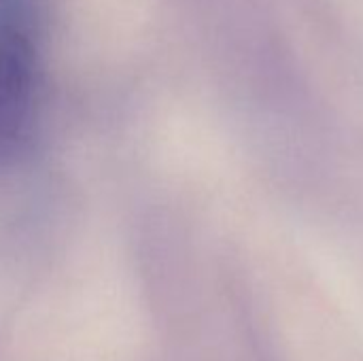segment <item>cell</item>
Returning a JSON list of instances; mask_svg holds the SVG:
<instances>
[{
  "mask_svg": "<svg viewBox=\"0 0 363 361\" xmlns=\"http://www.w3.org/2000/svg\"><path fill=\"white\" fill-rule=\"evenodd\" d=\"M0 26L30 32V0H0Z\"/></svg>",
  "mask_w": 363,
  "mask_h": 361,
  "instance_id": "obj_2",
  "label": "cell"
},
{
  "mask_svg": "<svg viewBox=\"0 0 363 361\" xmlns=\"http://www.w3.org/2000/svg\"><path fill=\"white\" fill-rule=\"evenodd\" d=\"M36 94V51L28 30L0 26V160L28 140Z\"/></svg>",
  "mask_w": 363,
  "mask_h": 361,
  "instance_id": "obj_1",
  "label": "cell"
}]
</instances>
